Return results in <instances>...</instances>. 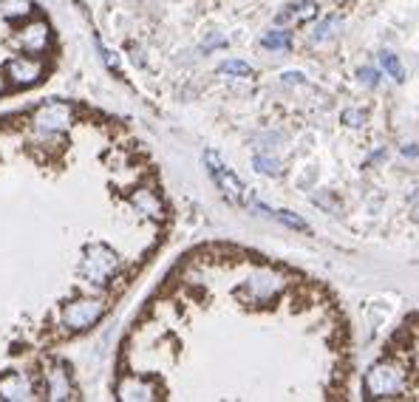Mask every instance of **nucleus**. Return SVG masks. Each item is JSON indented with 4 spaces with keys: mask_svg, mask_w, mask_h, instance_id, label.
Instances as JSON below:
<instances>
[{
    "mask_svg": "<svg viewBox=\"0 0 419 402\" xmlns=\"http://www.w3.org/2000/svg\"><path fill=\"white\" fill-rule=\"evenodd\" d=\"M405 391H408V371L397 360H380L363 377V394L368 400H397Z\"/></svg>",
    "mask_w": 419,
    "mask_h": 402,
    "instance_id": "obj_1",
    "label": "nucleus"
},
{
    "mask_svg": "<svg viewBox=\"0 0 419 402\" xmlns=\"http://www.w3.org/2000/svg\"><path fill=\"white\" fill-rule=\"evenodd\" d=\"M116 266H119V258H116V252H113L108 243L96 241V243H91V246H88V252H85L80 272H83L91 283H96V286H105V283H108V278L116 272Z\"/></svg>",
    "mask_w": 419,
    "mask_h": 402,
    "instance_id": "obj_2",
    "label": "nucleus"
},
{
    "mask_svg": "<svg viewBox=\"0 0 419 402\" xmlns=\"http://www.w3.org/2000/svg\"><path fill=\"white\" fill-rule=\"evenodd\" d=\"M204 164H207V170H210L216 187L221 190V196H224L230 204H247V187L241 184V179H238L233 170L224 167V161L218 159L216 151H207V154H204Z\"/></svg>",
    "mask_w": 419,
    "mask_h": 402,
    "instance_id": "obj_3",
    "label": "nucleus"
},
{
    "mask_svg": "<svg viewBox=\"0 0 419 402\" xmlns=\"http://www.w3.org/2000/svg\"><path fill=\"white\" fill-rule=\"evenodd\" d=\"M34 128L43 131V134H63L71 128L74 122V105L63 102V99H51V102H43L34 116H31Z\"/></svg>",
    "mask_w": 419,
    "mask_h": 402,
    "instance_id": "obj_4",
    "label": "nucleus"
},
{
    "mask_svg": "<svg viewBox=\"0 0 419 402\" xmlns=\"http://www.w3.org/2000/svg\"><path fill=\"white\" fill-rule=\"evenodd\" d=\"M102 315H105V301H99V298H83V301L66 303V309H63V323H66L71 331H85L88 326H94Z\"/></svg>",
    "mask_w": 419,
    "mask_h": 402,
    "instance_id": "obj_5",
    "label": "nucleus"
},
{
    "mask_svg": "<svg viewBox=\"0 0 419 402\" xmlns=\"http://www.w3.org/2000/svg\"><path fill=\"white\" fill-rule=\"evenodd\" d=\"M43 74H46V66L37 57H11L6 63V77L14 85H20V88L37 85V82L43 80Z\"/></svg>",
    "mask_w": 419,
    "mask_h": 402,
    "instance_id": "obj_6",
    "label": "nucleus"
},
{
    "mask_svg": "<svg viewBox=\"0 0 419 402\" xmlns=\"http://www.w3.org/2000/svg\"><path fill=\"white\" fill-rule=\"evenodd\" d=\"M49 37H51L49 23H46V20H31L29 26H23V29L17 31L14 43H17L23 51H29V54H40V51H46Z\"/></svg>",
    "mask_w": 419,
    "mask_h": 402,
    "instance_id": "obj_7",
    "label": "nucleus"
},
{
    "mask_svg": "<svg viewBox=\"0 0 419 402\" xmlns=\"http://www.w3.org/2000/svg\"><path fill=\"white\" fill-rule=\"evenodd\" d=\"M34 397V386L20 371H6L0 377V400H29Z\"/></svg>",
    "mask_w": 419,
    "mask_h": 402,
    "instance_id": "obj_8",
    "label": "nucleus"
},
{
    "mask_svg": "<svg viewBox=\"0 0 419 402\" xmlns=\"http://www.w3.org/2000/svg\"><path fill=\"white\" fill-rule=\"evenodd\" d=\"M315 17H318V3L315 0H301V3H289L286 9H281L275 14V23L286 26V23H303V20H315Z\"/></svg>",
    "mask_w": 419,
    "mask_h": 402,
    "instance_id": "obj_9",
    "label": "nucleus"
},
{
    "mask_svg": "<svg viewBox=\"0 0 419 402\" xmlns=\"http://www.w3.org/2000/svg\"><path fill=\"white\" fill-rule=\"evenodd\" d=\"M71 374H69V368L66 366H57L54 371H49V380H46V394L51 397V400H69L71 397ZM43 394V397H46Z\"/></svg>",
    "mask_w": 419,
    "mask_h": 402,
    "instance_id": "obj_10",
    "label": "nucleus"
},
{
    "mask_svg": "<svg viewBox=\"0 0 419 402\" xmlns=\"http://www.w3.org/2000/svg\"><path fill=\"white\" fill-rule=\"evenodd\" d=\"M131 204H133L139 213H145L148 218H162V216H165V204H162V199H159L153 190H136V193L131 196Z\"/></svg>",
    "mask_w": 419,
    "mask_h": 402,
    "instance_id": "obj_11",
    "label": "nucleus"
},
{
    "mask_svg": "<svg viewBox=\"0 0 419 402\" xmlns=\"http://www.w3.org/2000/svg\"><path fill=\"white\" fill-rule=\"evenodd\" d=\"M247 289L252 292V298L266 301V298H272V295L281 289V281L272 278V275H255V278L247 281Z\"/></svg>",
    "mask_w": 419,
    "mask_h": 402,
    "instance_id": "obj_12",
    "label": "nucleus"
},
{
    "mask_svg": "<svg viewBox=\"0 0 419 402\" xmlns=\"http://www.w3.org/2000/svg\"><path fill=\"white\" fill-rule=\"evenodd\" d=\"M261 46L269 49V51H289V49H292V31H286V29L266 31V34L261 37Z\"/></svg>",
    "mask_w": 419,
    "mask_h": 402,
    "instance_id": "obj_13",
    "label": "nucleus"
},
{
    "mask_svg": "<svg viewBox=\"0 0 419 402\" xmlns=\"http://www.w3.org/2000/svg\"><path fill=\"white\" fill-rule=\"evenodd\" d=\"M0 14L6 20H23L31 14V3L29 0H0Z\"/></svg>",
    "mask_w": 419,
    "mask_h": 402,
    "instance_id": "obj_14",
    "label": "nucleus"
},
{
    "mask_svg": "<svg viewBox=\"0 0 419 402\" xmlns=\"http://www.w3.org/2000/svg\"><path fill=\"white\" fill-rule=\"evenodd\" d=\"M380 66L388 71V77L397 82H405V69H403V63H400V57L394 54V51H380Z\"/></svg>",
    "mask_w": 419,
    "mask_h": 402,
    "instance_id": "obj_15",
    "label": "nucleus"
},
{
    "mask_svg": "<svg viewBox=\"0 0 419 402\" xmlns=\"http://www.w3.org/2000/svg\"><path fill=\"white\" fill-rule=\"evenodd\" d=\"M340 29H343V20H340L337 14H332V17H326V20H323V23H320V26H318V29L312 31V40H315V43L332 40V37H335Z\"/></svg>",
    "mask_w": 419,
    "mask_h": 402,
    "instance_id": "obj_16",
    "label": "nucleus"
},
{
    "mask_svg": "<svg viewBox=\"0 0 419 402\" xmlns=\"http://www.w3.org/2000/svg\"><path fill=\"white\" fill-rule=\"evenodd\" d=\"M272 216L281 221V224H286L289 230H298V233H309V224L301 218V216H295V213H289V210H272Z\"/></svg>",
    "mask_w": 419,
    "mask_h": 402,
    "instance_id": "obj_17",
    "label": "nucleus"
},
{
    "mask_svg": "<svg viewBox=\"0 0 419 402\" xmlns=\"http://www.w3.org/2000/svg\"><path fill=\"white\" fill-rule=\"evenodd\" d=\"M218 71L221 74H230V77H252L255 74L250 63H241V60H227V63L218 66Z\"/></svg>",
    "mask_w": 419,
    "mask_h": 402,
    "instance_id": "obj_18",
    "label": "nucleus"
},
{
    "mask_svg": "<svg viewBox=\"0 0 419 402\" xmlns=\"http://www.w3.org/2000/svg\"><path fill=\"white\" fill-rule=\"evenodd\" d=\"M252 164H255V170H258V173H263V176H281V161L272 159V156L258 154V156L252 159Z\"/></svg>",
    "mask_w": 419,
    "mask_h": 402,
    "instance_id": "obj_19",
    "label": "nucleus"
},
{
    "mask_svg": "<svg viewBox=\"0 0 419 402\" xmlns=\"http://www.w3.org/2000/svg\"><path fill=\"white\" fill-rule=\"evenodd\" d=\"M357 77H360V82H363L365 88H377V85H380V71H377L374 66H360V69H357Z\"/></svg>",
    "mask_w": 419,
    "mask_h": 402,
    "instance_id": "obj_20",
    "label": "nucleus"
},
{
    "mask_svg": "<svg viewBox=\"0 0 419 402\" xmlns=\"http://www.w3.org/2000/svg\"><path fill=\"white\" fill-rule=\"evenodd\" d=\"M365 119H368V111H360V108L343 111V122H345V125H354V128H357V125H363Z\"/></svg>",
    "mask_w": 419,
    "mask_h": 402,
    "instance_id": "obj_21",
    "label": "nucleus"
},
{
    "mask_svg": "<svg viewBox=\"0 0 419 402\" xmlns=\"http://www.w3.org/2000/svg\"><path fill=\"white\" fill-rule=\"evenodd\" d=\"M96 46H99V54H102V60H105V63H108V69H113V71H116V74H119V63H116V57H113V54H111V51H105V49H102V43H99V40H96Z\"/></svg>",
    "mask_w": 419,
    "mask_h": 402,
    "instance_id": "obj_22",
    "label": "nucleus"
},
{
    "mask_svg": "<svg viewBox=\"0 0 419 402\" xmlns=\"http://www.w3.org/2000/svg\"><path fill=\"white\" fill-rule=\"evenodd\" d=\"M403 156H408V159L419 156V145H405V148H403Z\"/></svg>",
    "mask_w": 419,
    "mask_h": 402,
    "instance_id": "obj_23",
    "label": "nucleus"
},
{
    "mask_svg": "<svg viewBox=\"0 0 419 402\" xmlns=\"http://www.w3.org/2000/svg\"><path fill=\"white\" fill-rule=\"evenodd\" d=\"M414 221H419V207L414 210Z\"/></svg>",
    "mask_w": 419,
    "mask_h": 402,
    "instance_id": "obj_24",
    "label": "nucleus"
},
{
    "mask_svg": "<svg viewBox=\"0 0 419 402\" xmlns=\"http://www.w3.org/2000/svg\"><path fill=\"white\" fill-rule=\"evenodd\" d=\"M3 88H6V85H3V77H0V94H3Z\"/></svg>",
    "mask_w": 419,
    "mask_h": 402,
    "instance_id": "obj_25",
    "label": "nucleus"
},
{
    "mask_svg": "<svg viewBox=\"0 0 419 402\" xmlns=\"http://www.w3.org/2000/svg\"><path fill=\"white\" fill-rule=\"evenodd\" d=\"M335 3H343V0H335Z\"/></svg>",
    "mask_w": 419,
    "mask_h": 402,
    "instance_id": "obj_26",
    "label": "nucleus"
}]
</instances>
